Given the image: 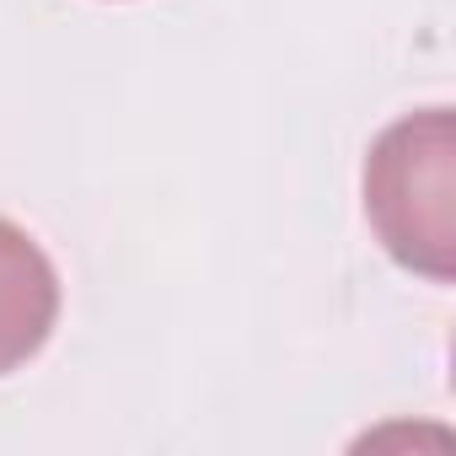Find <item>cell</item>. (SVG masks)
<instances>
[{
    "label": "cell",
    "mask_w": 456,
    "mask_h": 456,
    "mask_svg": "<svg viewBox=\"0 0 456 456\" xmlns=\"http://www.w3.org/2000/svg\"><path fill=\"white\" fill-rule=\"evenodd\" d=\"M365 215L381 248L424 274H456V118L451 108H424L381 129L365 156Z\"/></svg>",
    "instance_id": "1"
},
{
    "label": "cell",
    "mask_w": 456,
    "mask_h": 456,
    "mask_svg": "<svg viewBox=\"0 0 456 456\" xmlns=\"http://www.w3.org/2000/svg\"><path fill=\"white\" fill-rule=\"evenodd\" d=\"M60 317V274L49 253L22 232L0 220V376L28 365Z\"/></svg>",
    "instance_id": "2"
}]
</instances>
